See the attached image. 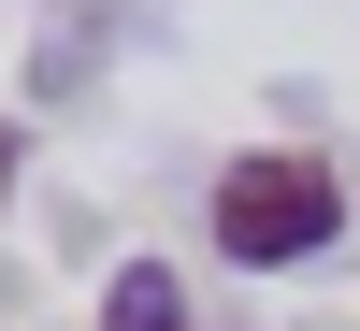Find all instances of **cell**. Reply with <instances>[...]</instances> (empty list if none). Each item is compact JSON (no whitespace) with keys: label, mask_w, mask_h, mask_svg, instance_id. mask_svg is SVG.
Segmentation results:
<instances>
[{"label":"cell","mask_w":360,"mask_h":331,"mask_svg":"<svg viewBox=\"0 0 360 331\" xmlns=\"http://www.w3.org/2000/svg\"><path fill=\"white\" fill-rule=\"evenodd\" d=\"M332 231H346V188L303 144H259V159L217 173V259H245V274H288V259H317Z\"/></svg>","instance_id":"6da1fadb"},{"label":"cell","mask_w":360,"mask_h":331,"mask_svg":"<svg viewBox=\"0 0 360 331\" xmlns=\"http://www.w3.org/2000/svg\"><path fill=\"white\" fill-rule=\"evenodd\" d=\"M101 331H188V288H173V259H130V274L101 288Z\"/></svg>","instance_id":"7a4b0ae2"}]
</instances>
